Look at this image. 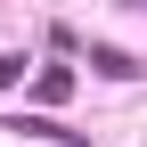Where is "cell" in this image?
Segmentation results:
<instances>
[{"mask_svg":"<svg viewBox=\"0 0 147 147\" xmlns=\"http://www.w3.org/2000/svg\"><path fill=\"white\" fill-rule=\"evenodd\" d=\"M8 131H25V139H49V147H90L82 131H65V123H57V115H16V123H8Z\"/></svg>","mask_w":147,"mask_h":147,"instance_id":"obj_1","label":"cell"},{"mask_svg":"<svg viewBox=\"0 0 147 147\" xmlns=\"http://www.w3.org/2000/svg\"><path fill=\"white\" fill-rule=\"evenodd\" d=\"M90 65H98L106 82H131V74H139V57H131V49H115V41H90Z\"/></svg>","mask_w":147,"mask_h":147,"instance_id":"obj_2","label":"cell"},{"mask_svg":"<svg viewBox=\"0 0 147 147\" xmlns=\"http://www.w3.org/2000/svg\"><path fill=\"white\" fill-rule=\"evenodd\" d=\"M33 98H41V106H57V98H74V74H65V65H41V82H33Z\"/></svg>","mask_w":147,"mask_h":147,"instance_id":"obj_3","label":"cell"},{"mask_svg":"<svg viewBox=\"0 0 147 147\" xmlns=\"http://www.w3.org/2000/svg\"><path fill=\"white\" fill-rule=\"evenodd\" d=\"M8 82H25V57H0V90Z\"/></svg>","mask_w":147,"mask_h":147,"instance_id":"obj_4","label":"cell"}]
</instances>
